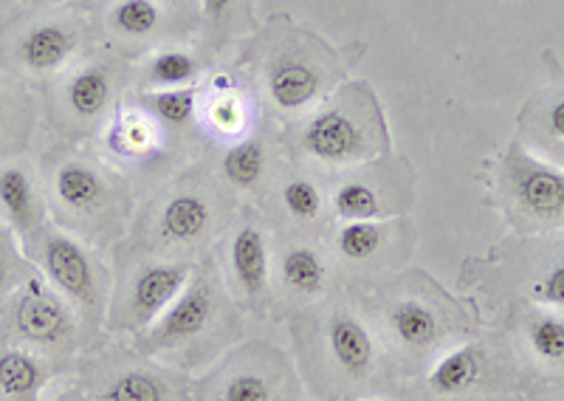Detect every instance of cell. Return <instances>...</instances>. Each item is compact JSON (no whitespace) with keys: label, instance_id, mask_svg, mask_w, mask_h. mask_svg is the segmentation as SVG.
<instances>
[{"label":"cell","instance_id":"7c38bea8","mask_svg":"<svg viewBox=\"0 0 564 401\" xmlns=\"http://www.w3.org/2000/svg\"><path fill=\"white\" fill-rule=\"evenodd\" d=\"M74 373L90 401H193V373L150 359L130 343L99 339L79 356Z\"/></svg>","mask_w":564,"mask_h":401},{"label":"cell","instance_id":"b9f144b4","mask_svg":"<svg viewBox=\"0 0 564 401\" xmlns=\"http://www.w3.org/2000/svg\"><path fill=\"white\" fill-rule=\"evenodd\" d=\"M311 401H314V399H311Z\"/></svg>","mask_w":564,"mask_h":401},{"label":"cell","instance_id":"ba28073f","mask_svg":"<svg viewBox=\"0 0 564 401\" xmlns=\"http://www.w3.org/2000/svg\"><path fill=\"white\" fill-rule=\"evenodd\" d=\"M231 227L224 189L204 182L170 187L141 218L130 247L198 263L212 254V243Z\"/></svg>","mask_w":564,"mask_h":401},{"label":"cell","instance_id":"52a82bcc","mask_svg":"<svg viewBox=\"0 0 564 401\" xmlns=\"http://www.w3.org/2000/svg\"><path fill=\"white\" fill-rule=\"evenodd\" d=\"M468 272L494 311L513 303L564 311V232L513 235L488 258L468 260Z\"/></svg>","mask_w":564,"mask_h":401},{"label":"cell","instance_id":"277c9868","mask_svg":"<svg viewBox=\"0 0 564 401\" xmlns=\"http://www.w3.org/2000/svg\"><path fill=\"white\" fill-rule=\"evenodd\" d=\"M45 201L57 227L88 247H113L124 238L130 189L124 178L77 150H54L43 167Z\"/></svg>","mask_w":564,"mask_h":401},{"label":"cell","instance_id":"5bb4252c","mask_svg":"<svg viewBox=\"0 0 564 401\" xmlns=\"http://www.w3.org/2000/svg\"><path fill=\"white\" fill-rule=\"evenodd\" d=\"M0 339L37 350L70 368H77L79 356L90 348L77 311L40 272L0 305Z\"/></svg>","mask_w":564,"mask_h":401},{"label":"cell","instance_id":"484cf974","mask_svg":"<svg viewBox=\"0 0 564 401\" xmlns=\"http://www.w3.org/2000/svg\"><path fill=\"white\" fill-rule=\"evenodd\" d=\"M218 175L224 187H229L231 193H260L269 182V148H265L263 139L246 137L231 142L220 155Z\"/></svg>","mask_w":564,"mask_h":401},{"label":"cell","instance_id":"d6a6232c","mask_svg":"<svg viewBox=\"0 0 564 401\" xmlns=\"http://www.w3.org/2000/svg\"><path fill=\"white\" fill-rule=\"evenodd\" d=\"M153 128H150V122L144 117H130L124 119L122 128L116 130L113 133V150H119V153H150V148H153Z\"/></svg>","mask_w":564,"mask_h":401},{"label":"cell","instance_id":"2e32d148","mask_svg":"<svg viewBox=\"0 0 564 401\" xmlns=\"http://www.w3.org/2000/svg\"><path fill=\"white\" fill-rule=\"evenodd\" d=\"M345 289L330 252L311 235H282L274 243L271 265V314L289 319L291 314L322 303Z\"/></svg>","mask_w":564,"mask_h":401},{"label":"cell","instance_id":"f546056e","mask_svg":"<svg viewBox=\"0 0 564 401\" xmlns=\"http://www.w3.org/2000/svg\"><path fill=\"white\" fill-rule=\"evenodd\" d=\"M200 65L198 59L189 52H181V48H167V52H159L155 57L148 59L144 65V83L159 91V88H186L198 79Z\"/></svg>","mask_w":564,"mask_h":401},{"label":"cell","instance_id":"83f0119b","mask_svg":"<svg viewBox=\"0 0 564 401\" xmlns=\"http://www.w3.org/2000/svg\"><path fill=\"white\" fill-rule=\"evenodd\" d=\"M159 0H116L108 9V26L122 40H148L161 29Z\"/></svg>","mask_w":564,"mask_h":401},{"label":"cell","instance_id":"44dd1931","mask_svg":"<svg viewBox=\"0 0 564 401\" xmlns=\"http://www.w3.org/2000/svg\"><path fill=\"white\" fill-rule=\"evenodd\" d=\"M83 46V32L65 18H34L9 43V59L18 72L45 77L63 72Z\"/></svg>","mask_w":564,"mask_h":401},{"label":"cell","instance_id":"60d3db41","mask_svg":"<svg viewBox=\"0 0 564 401\" xmlns=\"http://www.w3.org/2000/svg\"><path fill=\"white\" fill-rule=\"evenodd\" d=\"M513 401H525V393H522V395H517V399H513Z\"/></svg>","mask_w":564,"mask_h":401},{"label":"cell","instance_id":"f1b7e54d","mask_svg":"<svg viewBox=\"0 0 564 401\" xmlns=\"http://www.w3.org/2000/svg\"><path fill=\"white\" fill-rule=\"evenodd\" d=\"M141 105L164 128L184 130L193 124L195 113H198V91L193 85H186V88H159V91L141 94Z\"/></svg>","mask_w":564,"mask_h":401},{"label":"cell","instance_id":"d6986e66","mask_svg":"<svg viewBox=\"0 0 564 401\" xmlns=\"http://www.w3.org/2000/svg\"><path fill=\"white\" fill-rule=\"evenodd\" d=\"M525 370V390L564 388V311L536 303H513L497 311Z\"/></svg>","mask_w":564,"mask_h":401},{"label":"cell","instance_id":"30bf717a","mask_svg":"<svg viewBox=\"0 0 564 401\" xmlns=\"http://www.w3.org/2000/svg\"><path fill=\"white\" fill-rule=\"evenodd\" d=\"M195 272L193 260L144 252L116 243L113 292H110L105 337H135L170 308Z\"/></svg>","mask_w":564,"mask_h":401},{"label":"cell","instance_id":"ab89813d","mask_svg":"<svg viewBox=\"0 0 564 401\" xmlns=\"http://www.w3.org/2000/svg\"><path fill=\"white\" fill-rule=\"evenodd\" d=\"M159 3H164V7H184V3H186V0H159Z\"/></svg>","mask_w":564,"mask_h":401},{"label":"cell","instance_id":"3957f363","mask_svg":"<svg viewBox=\"0 0 564 401\" xmlns=\"http://www.w3.org/2000/svg\"><path fill=\"white\" fill-rule=\"evenodd\" d=\"M243 317V308L226 289L218 258L206 254L170 308L130 337V345L150 359L193 373L215 365L240 343Z\"/></svg>","mask_w":564,"mask_h":401},{"label":"cell","instance_id":"ac0fdd59","mask_svg":"<svg viewBox=\"0 0 564 401\" xmlns=\"http://www.w3.org/2000/svg\"><path fill=\"white\" fill-rule=\"evenodd\" d=\"M415 201V175L398 159H376L341 175L330 193V215L336 220L404 218Z\"/></svg>","mask_w":564,"mask_h":401},{"label":"cell","instance_id":"7402d4cb","mask_svg":"<svg viewBox=\"0 0 564 401\" xmlns=\"http://www.w3.org/2000/svg\"><path fill=\"white\" fill-rule=\"evenodd\" d=\"M113 65L105 63V59H94V63L79 65L77 72H70V77L59 85L57 110L54 113H57L63 128L83 133V130L94 128L105 117V110L113 102Z\"/></svg>","mask_w":564,"mask_h":401},{"label":"cell","instance_id":"d590c367","mask_svg":"<svg viewBox=\"0 0 564 401\" xmlns=\"http://www.w3.org/2000/svg\"><path fill=\"white\" fill-rule=\"evenodd\" d=\"M525 401H564V388H531L525 390Z\"/></svg>","mask_w":564,"mask_h":401},{"label":"cell","instance_id":"f35d334b","mask_svg":"<svg viewBox=\"0 0 564 401\" xmlns=\"http://www.w3.org/2000/svg\"><path fill=\"white\" fill-rule=\"evenodd\" d=\"M52 401H90V399L79 388H68V390H63V393L54 395Z\"/></svg>","mask_w":564,"mask_h":401},{"label":"cell","instance_id":"8992f818","mask_svg":"<svg viewBox=\"0 0 564 401\" xmlns=\"http://www.w3.org/2000/svg\"><path fill=\"white\" fill-rule=\"evenodd\" d=\"M525 393V370L500 325L455 345L406 384L412 401H513Z\"/></svg>","mask_w":564,"mask_h":401},{"label":"cell","instance_id":"74e56055","mask_svg":"<svg viewBox=\"0 0 564 401\" xmlns=\"http://www.w3.org/2000/svg\"><path fill=\"white\" fill-rule=\"evenodd\" d=\"M347 401H412L406 395V388L401 393H381V395H361V399H347Z\"/></svg>","mask_w":564,"mask_h":401},{"label":"cell","instance_id":"e0dca14e","mask_svg":"<svg viewBox=\"0 0 564 401\" xmlns=\"http://www.w3.org/2000/svg\"><path fill=\"white\" fill-rule=\"evenodd\" d=\"M218 258V254H215ZM226 289L238 300L243 314L265 319L271 314V265H274V240L265 220L254 209H243L231 220L224 254L218 258Z\"/></svg>","mask_w":564,"mask_h":401},{"label":"cell","instance_id":"d4e9b609","mask_svg":"<svg viewBox=\"0 0 564 401\" xmlns=\"http://www.w3.org/2000/svg\"><path fill=\"white\" fill-rule=\"evenodd\" d=\"M74 370L23 345L0 339V401H40L52 379Z\"/></svg>","mask_w":564,"mask_h":401},{"label":"cell","instance_id":"8fae6325","mask_svg":"<svg viewBox=\"0 0 564 401\" xmlns=\"http://www.w3.org/2000/svg\"><path fill=\"white\" fill-rule=\"evenodd\" d=\"M494 204L513 235L564 232V170L513 139L494 167Z\"/></svg>","mask_w":564,"mask_h":401},{"label":"cell","instance_id":"4dcf8cb0","mask_svg":"<svg viewBox=\"0 0 564 401\" xmlns=\"http://www.w3.org/2000/svg\"><path fill=\"white\" fill-rule=\"evenodd\" d=\"M37 272L12 227L0 220V305Z\"/></svg>","mask_w":564,"mask_h":401},{"label":"cell","instance_id":"9c48e42d","mask_svg":"<svg viewBox=\"0 0 564 401\" xmlns=\"http://www.w3.org/2000/svg\"><path fill=\"white\" fill-rule=\"evenodd\" d=\"M23 249L54 292L63 294L70 308L77 311L94 348L105 337L113 272L99 258L97 249L88 247L77 235L59 229L57 224H45L37 235L23 243Z\"/></svg>","mask_w":564,"mask_h":401},{"label":"cell","instance_id":"9a60e30c","mask_svg":"<svg viewBox=\"0 0 564 401\" xmlns=\"http://www.w3.org/2000/svg\"><path fill=\"white\" fill-rule=\"evenodd\" d=\"M325 247L341 285L359 289L404 269L415 247V229L406 218L336 220Z\"/></svg>","mask_w":564,"mask_h":401},{"label":"cell","instance_id":"7a4b0ae2","mask_svg":"<svg viewBox=\"0 0 564 401\" xmlns=\"http://www.w3.org/2000/svg\"><path fill=\"white\" fill-rule=\"evenodd\" d=\"M350 292L404 384L415 382L446 350L482 330L480 308L446 292L423 269H401Z\"/></svg>","mask_w":564,"mask_h":401},{"label":"cell","instance_id":"8d00e7d4","mask_svg":"<svg viewBox=\"0 0 564 401\" xmlns=\"http://www.w3.org/2000/svg\"><path fill=\"white\" fill-rule=\"evenodd\" d=\"M536 150L539 155H547V162L558 164V167L564 170V142H556V144H542V148H531Z\"/></svg>","mask_w":564,"mask_h":401},{"label":"cell","instance_id":"6da1fadb","mask_svg":"<svg viewBox=\"0 0 564 401\" xmlns=\"http://www.w3.org/2000/svg\"><path fill=\"white\" fill-rule=\"evenodd\" d=\"M294 362L314 401L401 393L406 388L350 289L289 317Z\"/></svg>","mask_w":564,"mask_h":401},{"label":"cell","instance_id":"e575fe53","mask_svg":"<svg viewBox=\"0 0 564 401\" xmlns=\"http://www.w3.org/2000/svg\"><path fill=\"white\" fill-rule=\"evenodd\" d=\"M235 9H238V0H200V12L209 26H224Z\"/></svg>","mask_w":564,"mask_h":401},{"label":"cell","instance_id":"4316f807","mask_svg":"<svg viewBox=\"0 0 564 401\" xmlns=\"http://www.w3.org/2000/svg\"><path fill=\"white\" fill-rule=\"evenodd\" d=\"M522 137H528V148L564 142V77L553 79L547 88L531 97L520 113Z\"/></svg>","mask_w":564,"mask_h":401},{"label":"cell","instance_id":"603a6c76","mask_svg":"<svg viewBox=\"0 0 564 401\" xmlns=\"http://www.w3.org/2000/svg\"><path fill=\"white\" fill-rule=\"evenodd\" d=\"M0 220L14 229L20 243L48 224L45 187L37 182L32 167L23 162L0 164Z\"/></svg>","mask_w":564,"mask_h":401},{"label":"cell","instance_id":"1f68e13d","mask_svg":"<svg viewBox=\"0 0 564 401\" xmlns=\"http://www.w3.org/2000/svg\"><path fill=\"white\" fill-rule=\"evenodd\" d=\"M23 102L14 91H9V85L0 79V155L12 153L18 142H23L20 124H23Z\"/></svg>","mask_w":564,"mask_h":401},{"label":"cell","instance_id":"4fadbf2b","mask_svg":"<svg viewBox=\"0 0 564 401\" xmlns=\"http://www.w3.org/2000/svg\"><path fill=\"white\" fill-rule=\"evenodd\" d=\"M193 401H305V384L280 345L251 339L195 376Z\"/></svg>","mask_w":564,"mask_h":401},{"label":"cell","instance_id":"5b68a950","mask_svg":"<svg viewBox=\"0 0 564 401\" xmlns=\"http://www.w3.org/2000/svg\"><path fill=\"white\" fill-rule=\"evenodd\" d=\"M294 153L319 170H352L390 155L384 117L367 85H347L294 130Z\"/></svg>","mask_w":564,"mask_h":401},{"label":"cell","instance_id":"ffe728a7","mask_svg":"<svg viewBox=\"0 0 564 401\" xmlns=\"http://www.w3.org/2000/svg\"><path fill=\"white\" fill-rule=\"evenodd\" d=\"M334 79V57L311 40H285L271 48L263 65L265 97L285 117L314 110Z\"/></svg>","mask_w":564,"mask_h":401},{"label":"cell","instance_id":"836d02e7","mask_svg":"<svg viewBox=\"0 0 564 401\" xmlns=\"http://www.w3.org/2000/svg\"><path fill=\"white\" fill-rule=\"evenodd\" d=\"M209 122L224 137H238L243 130V105H240L238 94H220L209 105Z\"/></svg>","mask_w":564,"mask_h":401},{"label":"cell","instance_id":"cb8c5ba5","mask_svg":"<svg viewBox=\"0 0 564 401\" xmlns=\"http://www.w3.org/2000/svg\"><path fill=\"white\" fill-rule=\"evenodd\" d=\"M330 213V195L308 173H291L271 189V215L274 224L285 227V235H311L319 238Z\"/></svg>","mask_w":564,"mask_h":401}]
</instances>
